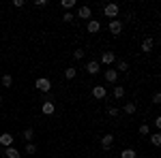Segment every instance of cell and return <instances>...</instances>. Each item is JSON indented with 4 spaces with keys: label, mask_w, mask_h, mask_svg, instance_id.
<instances>
[{
    "label": "cell",
    "mask_w": 161,
    "mask_h": 158,
    "mask_svg": "<svg viewBox=\"0 0 161 158\" xmlns=\"http://www.w3.org/2000/svg\"><path fill=\"white\" fill-rule=\"evenodd\" d=\"M118 11H120V9H118V4H116V2H110V4H105V7H103L105 17H110V19H114V17L118 15Z\"/></svg>",
    "instance_id": "6da1fadb"
},
{
    "label": "cell",
    "mask_w": 161,
    "mask_h": 158,
    "mask_svg": "<svg viewBox=\"0 0 161 158\" xmlns=\"http://www.w3.org/2000/svg\"><path fill=\"white\" fill-rule=\"evenodd\" d=\"M35 88H37V90H41V92H50L52 81L47 79V77H39L37 81H35Z\"/></svg>",
    "instance_id": "7a4b0ae2"
},
{
    "label": "cell",
    "mask_w": 161,
    "mask_h": 158,
    "mask_svg": "<svg viewBox=\"0 0 161 158\" xmlns=\"http://www.w3.org/2000/svg\"><path fill=\"white\" fill-rule=\"evenodd\" d=\"M110 32L116 37V34H120L123 32V22H118V19H112L110 22Z\"/></svg>",
    "instance_id": "3957f363"
},
{
    "label": "cell",
    "mask_w": 161,
    "mask_h": 158,
    "mask_svg": "<svg viewBox=\"0 0 161 158\" xmlns=\"http://www.w3.org/2000/svg\"><path fill=\"white\" fill-rule=\"evenodd\" d=\"M88 32H90V34H97V32H99L101 30V24L99 22H97V19H88Z\"/></svg>",
    "instance_id": "277c9868"
},
{
    "label": "cell",
    "mask_w": 161,
    "mask_h": 158,
    "mask_svg": "<svg viewBox=\"0 0 161 158\" xmlns=\"http://www.w3.org/2000/svg\"><path fill=\"white\" fill-rule=\"evenodd\" d=\"M105 94H108L105 85H95V88H92V96L95 98H105Z\"/></svg>",
    "instance_id": "5b68a950"
},
{
    "label": "cell",
    "mask_w": 161,
    "mask_h": 158,
    "mask_svg": "<svg viewBox=\"0 0 161 158\" xmlns=\"http://www.w3.org/2000/svg\"><path fill=\"white\" fill-rule=\"evenodd\" d=\"M0 145H4V147H11V145H13L11 133H2V135H0Z\"/></svg>",
    "instance_id": "8992f818"
},
{
    "label": "cell",
    "mask_w": 161,
    "mask_h": 158,
    "mask_svg": "<svg viewBox=\"0 0 161 158\" xmlns=\"http://www.w3.org/2000/svg\"><path fill=\"white\" fill-rule=\"evenodd\" d=\"M90 15H92L90 7H80V11H77L75 17H80V19H90Z\"/></svg>",
    "instance_id": "52a82bcc"
},
{
    "label": "cell",
    "mask_w": 161,
    "mask_h": 158,
    "mask_svg": "<svg viewBox=\"0 0 161 158\" xmlns=\"http://www.w3.org/2000/svg\"><path fill=\"white\" fill-rule=\"evenodd\" d=\"M105 81H110V84H116V81H118L116 69H108V71H105Z\"/></svg>",
    "instance_id": "ba28073f"
},
{
    "label": "cell",
    "mask_w": 161,
    "mask_h": 158,
    "mask_svg": "<svg viewBox=\"0 0 161 158\" xmlns=\"http://www.w3.org/2000/svg\"><path fill=\"white\" fill-rule=\"evenodd\" d=\"M86 71H88V75H97V73H99V62H97V60H90L86 64Z\"/></svg>",
    "instance_id": "9c48e42d"
},
{
    "label": "cell",
    "mask_w": 161,
    "mask_h": 158,
    "mask_svg": "<svg viewBox=\"0 0 161 158\" xmlns=\"http://www.w3.org/2000/svg\"><path fill=\"white\" fill-rule=\"evenodd\" d=\"M112 143H114V137H112V135H103V137H101V147H103V150H110Z\"/></svg>",
    "instance_id": "30bf717a"
},
{
    "label": "cell",
    "mask_w": 161,
    "mask_h": 158,
    "mask_svg": "<svg viewBox=\"0 0 161 158\" xmlns=\"http://www.w3.org/2000/svg\"><path fill=\"white\" fill-rule=\"evenodd\" d=\"M41 111H43V115H52L56 111V107H54V103H43L41 105Z\"/></svg>",
    "instance_id": "8fae6325"
},
{
    "label": "cell",
    "mask_w": 161,
    "mask_h": 158,
    "mask_svg": "<svg viewBox=\"0 0 161 158\" xmlns=\"http://www.w3.org/2000/svg\"><path fill=\"white\" fill-rule=\"evenodd\" d=\"M136 156H137V152L133 150V147H127V150L120 152V158H136Z\"/></svg>",
    "instance_id": "7c38bea8"
},
{
    "label": "cell",
    "mask_w": 161,
    "mask_h": 158,
    "mask_svg": "<svg viewBox=\"0 0 161 158\" xmlns=\"http://www.w3.org/2000/svg\"><path fill=\"white\" fill-rule=\"evenodd\" d=\"M101 62H103V64H114V54H112V51H105V54L101 56Z\"/></svg>",
    "instance_id": "4fadbf2b"
},
{
    "label": "cell",
    "mask_w": 161,
    "mask_h": 158,
    "mask_svg": "<svg viewBox=\"0 0 161 158\" xmlns=\"http://www.w3.org/2000/svg\"><path fill=\"white\" fill-rule=\"evenodd\" d=\"M4 156H7V158H19V156H22V154H19V152H17V150H15V147H7V152H4Z\"/></svg>",
    "instance_id": "5bb4252c"
},
{
    "label": "cell",
    "mask_w": 161,
    "mask_h": 158,
    "mask_svg": "<svg viewBox=\"0 0 161 158\" xmlns=\"http://www.w3.org/2000/svg\"><path fill=\"white\" fill-rule=\"evenodd\" d=\"M150 49H153V38H144V41H142V51L148 54Z\"/></svg>",
    "instance_id": "9a60e30c"
},
{
    "label": "cell",
    "mask_w": 161,
    "mask_h": 158,
    "mask_svg": "<svg viewBox=\"0 0 161 158\" xmlns=\"http://www.w3.org/2000/svg\"><path fill=\"white\" fill-rule=\"evenodd\" d=\"M150 143L155 147H159L161 145V133H155V135H150Z\"/></svg>",
    "instance_id": "2e32d148"
},
{
    "label": "cell",
    "mask_w": 161,
    "mask_h": 158,
    "mask_svg": "<svg viewBox=\"0 0 161 158\" xmlns=\"http://www.w3.org/2000/svg\"><path fill=\"white\" fill-rule=\"evenodd\" d=\"M125 96V88L123 85H114V98H123Z\"/></svg>",
    "instance_id": "e0dca14e"
},
{
    "label": "cell",
    "mask_w": 161,
    "mask_h": 158,
    "mask_svg": "<svg viewBox=\"0 0 161 158\" xmlns=\"http://www.w3.org/2000/svg\"><path fill=\"white\" fill-rule=\"evenodd\" d=\"M127 71H129V64H127L125 60H120V62H118V69H116V73H127Z\"/></svg>",
    "instance_id": "ac0fdd59"
},
{
    "label": "cell",
    "mask_w": 161,
    "mask_h": 158,
    "mask_svg": "<svg viewBox=\"0 0 161 158\" xmlns=\"http://www.w3.org/2000/svg\"><path fill=\"white\" fill-rule=\"evenodd\" d=\"M125 113L133 115V113H136V103H127V105H125Z\"/></svg>",
    "instance_id": "d6986e66"
},
{
    "label": "cell",
    "mask_w": 161,
    "mask_h": 158,
    "mask_svg": "<svg viewBox=\"0 0 161 158\" xmlns=\"http://www.w3.org/2000/svg\"><path fill=\"white\" fill-rule=\"evenodd\" d=\"M2 85H4V88H11V85H13L11 75H2Z\"/></svg>",
    "instance_id": "ffe728a7"
},
{
    "label": "cell",
    "mask_w": 161,
    "mask_h": 158,
    "mask_svg": "<svg viewBox=\"0 0 161 158\" xmlns=\"http://www.w3.org/2000/svg\"><path fill=\"white\" fill-rule=\"evenodd\" d=\"M24 137H26V143H30V141H32V137H35V130H32V128H26Z\"/></svg>",
    "instance_id": "44dd1931"
},
{
    "label": "cell",
    "mask_w": 161,
    "mask_h": 158,
    "mask_svg": "<svg viewBox=\"0 0 161 158\" xmlns=\"http://www.w3.org/2000/svg\"><path fill=\"white\" fill-rule=\"evenodd\" d=\"M73 7H75V0H62V9L69 11V9H73Z\"/></svg>",
    "instance_id": "7402d4cb"
},
{
    "label": "cell",
    "mask_w": 161,
    "mask_h": 158,
    "mask_svg": "<svg viewBox=\"0 0 161 158\" xmlns=\"http://www.w3.org/2000/svg\"><path fill=\"white\" fill-rule=\"evenodd\" d=\"M62 19H64L67 24H71V22H75V15H73V13H69V11H67L64 15H62Z\"/></svg>",
    "instance_id": "603a6c76"
},
{
    "label": "cell",
    "mask_w": 161,
    "mask_h": 158,
    "mask_svg": "<svg viewBox=\"0 0 161 158\" xmlns=\"http://www.w3.org/2000/svg\"><path fill=\"white\" fill-rule=\"evenodd\" d=\"M84 54H86L84 49H75V51H73V58H75V60H82V58H84Z\"/></svg>",
    "instance_id": "cb8c5ba5"
},
{
    "label": "cell",
    "mask_w": 161,
    "mask_h": 158,
    "mask_svg": "<svg viewBox=\"0 0 161 158\" xmlns=\"http://www.w3.org/2000/svg\"><path fill=\"white\" fill-rule=\"evenodd\" d=\"M37 152V145L35 143H26V154H35Z\"/></svg>",
    "instance_id": "d4e9b609"
},
{
    "label": "cell",
    "mask_w": 161,
    "mask_h": 158,
    "mask_svg": "<svg viewBox=\"0 0 161 158\" xmlns=\"http://www.w3.org/2000/svg\"><path fill=\"white\" fill-rule=\"evenodd\" d=\"M75 73H77L75 69H67V71H64V77H67V79H73V77H75Z\"/></svg>",
    "instance_id": "484cf974"
},
{
    "label": "cell",
    "mask_w": 161,
    "mask_h": 158,
    "mask_svg": "<svg viewBox=\"0 0 161 158\" xmlns=\"http://www.w3.org/2000/svg\"><path fill=\"white\" fill-rule=\"evenodd\" d=\"M140 135H142V137L148 135V124H142V126H140Z\"/></svg>",
    "instance_id": "4316f807"
},
{
    "label": "cell",
    "mask_w": 161,
    "mask_h": 158,
    "mask_svg": "<svg viewBox=\"0 0 161 158\" xmlns=\"http://www.w3.org/2000/svg\"><path fill=\"white\" fill-rule=\"evenodd\" d=\"M153 103H155V105H159V103H161V94H159V92L153 94Z\"/></svg>",
    "instance_id": "83f0119b"
},
{
    "label": "cell",
    "mask_w": 161,
    "mask_h": 158,
    "mask_svg": "<svg viewBox=\"0 0 161 158\" xmlns=\"http://www.w3.org/2000/svg\"><path fill=\"white\" fill-rule=\"evenodd\" d=\"M108 113H110L112 118H116V115H118V109H116V107H110V109H108Z\"/></svg>",
    "instance_id": "f1b7e54d"
},
{
    "label": "cell",
    "mask_w": 161,
    "mask_h": 158,
    "mask_svg": "<svg viewBox=\"0 0 161 158\" xmlns=\"http://www.w3.org/2000/svg\"><path fill=\"white\" fill-rule=\"evenodd\" d=\"M37 7H47V0H37Z\"/></svg>",
    "instance_id": "f546056e"
},
{
    "label": "cell",
    "mask_w": 161,
    "mask_h": 158,
    "mask_svg": "<svg viewBox=\"0 0 161 158\" xmlns=\"http://www.w3.org/2000/svg\"><path fill=\"white\" fill-rule=\"evenodd\" d=\"M155 126H157V128H161V118H159V115L155 118Z\"/></svg>",
    "instance_id": "4dcf8cb0"
},
{
    "label": "cell",
    "mask_w": 161,
    "mask_h": 158,
    "mask_svg": "<svg viewBox=\"0 0 161 158\" xmlns=\"http://www.w3.org/2000/svg\"><path fill=\"white\" fill-rule=\"evenodd\" d=\"M0 103H2V96H0Z\"/></svg>",
    "instance_id": "1f68e13d"
}]
</instances>
